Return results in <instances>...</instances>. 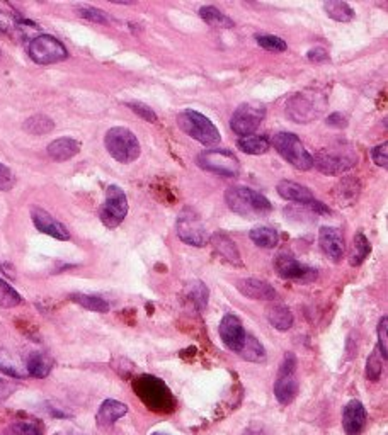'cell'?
I'll return each mask as SVG.
<instances>
[{
  "instance_id": "21",
  "label": "cell",
  "mask_w": 388,
  "mask_h": 435,
  "mask_svg": "<svg viewBox=\"0 0 388 435\" xmlns=\"http://www.w3.org/2000/svg\"><path fill=\"white\" fill-rule=\"evenodd\" d=\"M274 395L281 405H290L295 400L298 395V381L295 378V372H291V374L279 372L274 384Z\"/></svg>"
},
{
  "instance_id": "27",
  "label": "cell",
  "mask_w": 388,
  "mask_h": 435,
  "mask_svg": "<svg viewBox=\"0 0 388 435\" xmlns=\"http://www.w3.org/2000/svg\"><path fill=\"white\" fill-rule=\"evenodd\" d=\"M267 321L279 331L290 330L293 326V313L284 305H271L267 308Z\"/></svg>"
},
{
  "instance_id": "6",
  "label": "cell",
  "mask_w": 388,
  "mask_h": 435,
  "mask_svg": "<svg viewBox=\"0 0 388 435\" xmlns=\"http://www.w3.org/2000/svg\"><path fill=\"white\" fill-rule=\"evenodd\" d=\"M198 165L205 171L217 173L222 177H237L241 172V161L235 153L225 148H213L206 150L198 157Z\"/></svg>"
},
{
  "instance_id": "17",
  "label": "cell",
  "mask_w": 388,
  "mask_h": 435,
  "mask_svg": "<svg viewBox=\"0 0 388 435\" xmlns=\"http://www.w3.org/2000/svg\"><path fill=\"white\" fill-rule=\"evenodd\" d=\"M237 289L249 300H259V301H272L276 300L278 293L272 288L271 284H267L266 281L255 279V277H249V279L238 281Z\"/></svg>"
},
{
  "instance_id": "26",
  "label": "cell",
  "mask_w": 388,
  "mask_h": 435,
  "mask_svg": "<svg viewBox=\"0 0 388 435\" xmlns=\"http://www.w3.org/2000/svg\"><path fill=\"white\" fill-rule=\"evenodd\" d=\"M0 371L16 379H23L28 376L26 366H23L20 360L6 349H0Z\"/></svg>"
},
{
  "instance_id": "20",
  "label": "cell",
  "mask_w": 388,
  "mask_h": 435,
  "mask_svg": "<svg viewBox=\"0 0 388 435\" xmlns=\"http://www.w3.org/2000/svg\"><path fill=\"white\" fill-rule=\"evenodd\" d=\"M126 413L128 407L125 403L116 400H106L97 412V425L101 427V429H107V427L116 424L119 418L125 417Z\"/></svg>"
},
{
  "instance_id": "36",
  "label": "cell",
  "mask_w": 388,
  "mask_h": 435,
  "mask_svg": "<svg viewBox=\"0 0 388 435\" xmlns=\"http://www.w3.org/2000/svg\"><path fill=\"white\" fill-rule=\"evenodd\" d=\"M23 298L4 279H0V308H16L20 305Z\"/></svg>"
},
{
  "instance_id": "11",
  "label": "cell",
  "mask_w": 388,
  "mask_h": 435,
  "mask_svg": "<svg viewBox=\"0 0 388 435\" xmlns=\"http://www.w3.org/2000/svg\"><path fill=\"white\" fill-rule=\"evenodd\" d=\"M354 165H356V157L346 152L320 150L313 157V167H317L322 173H327V176L348 172Z\"/></svg>"
},
{
  "instance_id": "24",
  "label": "cell",
  "mask_w": 388,
  "mask_h": 435,
  "mask_svg": "<svg viewBox=\"0 0 388 435\" xmlns=\"http://www.w3.org/2000/svg\"><path fill=\"white\" fill-rule=\"evenodd\" d=\"M288 113L295 121L307 123L310 119L317 118V114L313 113V104L310 99L303 97V95H295L291 99L290 104H288Z\"/></svg>"
},
{
  "instance_id": "33",
  "label": "cell",
  "mask_w": 388,
  "mask_h": 435,
  "mask_svg": "<svg viewBox=\"0 0 388 435\" xmlns=\"http://www.w3.org/2000/svg\"><path fill=\"white\" fill-rule=\"evenodd\" d=\"M250 240L261 248H274L279 242L278 231L272 230L269 226H257L250 231Z\"/></svg>"
},
{
  "instance_id": "34",
  "label": "cell",
  "mask_w": 388,
  "mask_h": 435,
  "mask_svg": "<svg viewBox=\"0 0 388 435\" xmlns=\"http://www.w3.org/2000/svg\"><path fill=\"white\" fill-rule=\"evenodd\" d=\"M238 354H241V357L249 360V362H262L266 359V350H264L262 343L253 337V335H247L245 343H243L242 350Z\"/></svg>"
},
{
  "instance_id": "42",
  "label": "cell",
  "mask_w": 388,
  "mask_h": 435,
  "mask_svg": "<svg viewBox=\"0 0 388 435\" xmlns=\"http://www.w3.org/2000/svg\"><path fill=\"white\" fill-rule=\"evenodd\" d=\"M388 318L382 317V320L378 323V352L382 354L383 359L388 357Z\"/></svg>"
},
{
  "instance_id": "37",
  "label": "cell",
  "mask_w": 388,
  "mask_h": 435,
  "mask_svg": "<svg viewBox=\"0 0 388 435\" xmlns=\"http://www.w3.org/2000/svg\"><path fill=\"white\" fill-rule=\"evenodd\" d=\"M188 296L191 300V303L196 306L198 312L206 308V303H208V289L203 283H191L188 289Z\"/></svg>"
},
{
  "instance_id": "3",
  "label": "cell",
  "mask_w": 388,
  "mask_h": 435,
  "mask_svg": "<svg viewBox=\"0 0 388 435\" xmlns=\"http://www.w3.org/2000/svg\"><path fill=\"white\" fill-rule=\"evenodd\" d=\"M177 124L186 135L191 136L193 140L200 142L206 147H213V145L220 143V131L214 124L206 118L205 114L198 113V111L186 109L177 116Z\"/></svg>"
},
{
  "instance_id": "38",
  "label": "cell",
  "mask_w": 388,
  "mask_h": 435,
  "mask_svg": "<svg viewBox=\"0 0 388 435\" xmlns=\"http://www.w3.org/2000/svg\"><path fill=\"white\" fill-rule=\"evenodd\" d=\"M382 355H380L378 349L373 350L370 354L368 360H366V378H368L370 381H378L380 378H382V371H383V364H382Z\"/></svg>"
},
{
  "instance_id": "15",
  "label": "cell",
  "mask_w": 388,
  "mask_h": 435,
  "mask_svg": "<svg viewBox=\"0 0 388 435\" xmlns=\"http://www.w3.org/2000/svg\"><path fill=\"white\" fill-rule=\"evenodd\" d=\"M274 269L279 276L284 279H305V277H310L312 269L307 267L300 262L298 259H295L288 252H281L274 259Z\"/></svg>"
},
{
  "instance_id": "48",
  "label": "cell",
  "mask_w": 388,
  "mask_h": 435,
  "mask_svg": "<svg viewBox=\"0 0 388 435\" xmlns=\"http://www.w3.org/2000/svg\"><path fill=\"white\" fill-rule=\"evenodd\" d=\"M308 60H310V61H327L329 55H327V51H325V49L315 48V49H312V51H308Z\"/></svg>"
},
{
  "instance_id": "1",
  "label": "cell",
  "mask_w": 388,
  "mask_h": 435,
  "mask_svg": "<svg viewBox=\"0 0 388 435\" xmlns=\"http://www.w3.org/2000/svg\"><path fill=\"white\" fill-rule=\"evenodd\" d=\"M225 201L230 211H234L235 214L242 218L264 216V214L272 211V206L267 201V197H264L257 190L245 188V185H232V188L226 189Z\"/></svg>"
},
{
  "instance_id": "41",
  "label": "cell",
  "mask_w": 388,
  "mask_h": 435,
  "mask_svg": "<svg viewBox=\"0 0 388 435\" xmlns=\"http://www.w3.org/2000/svg\"><path fill=\"white\" fill-rule=\"evenodd\" d=\"M77 12L80 18L92 20V23L97 24H107V16L101 9L92 6H77Z\"/></svg>"
},
{
  "instance_id": "45",
  "label": "cell",
  "mask_w": 388,
  "mask_h": 435,
  "mask_svg": "<svg viewBox=\"0 0 388 435\" xmlns=\"http://www.w3.org/2000/svg\"><path fill=\"white\" fill-rule=\"evenodd\" d=\"M387 148H388V145L382 143L380 147H375L373 150H371V159H373V161L378 165V167L387 169V164H388Z\"/></svg>"
},
{
  "instance_id": "25",
  "label": "cell",
  "mask_w": 388,
  "mask_h": 435,
  "mask_svg": "<svg viewBox=\"0 0 388 435\" xmlns=\"http://www.w3.org/2000/svg\"><path fill=\"white\" fill-rule=\"evenodd\" d=\"M237 147L247 155H264L271 148V140L264 135L243 136L237 142Z\"/></svg>"
},
{
  "instance_id": "12",
  "label": "cell",
  "mask_w": 388,
  "mask_h": 435,
  "mask_svg": "<svg viewBox=\"0 0 388 435\" xmlns=\"http://www.w3.org/2000/svg\"><path fill=\"white\" fill-rule=\"evenodd\" d=\"M218 331H220V338L222 342L225 343L226 349L237 352V354L242 350L243 343H245L247 333L245 330H243L241 318H238L237 314L234 313L225 314V317L222 318Z\"/></svg>"
},
{
  "instance_id": "7",
  "label": "cell",
  "mask_w": 388,
  "mask_h": 435,
  "mask_svg": "<svg viewBox=\"0 0 388 435\" xmlns=\"http://www.w3.org/2000/svg\"><path fill=\"white\" fill-rule=\"evenodd\" d=\"M177 237L191 247H205L208 243L210 235L203 225V219L191 208L183 209L176 223Z\"/></svg>"
},
{
  "instance_id": "35",
  "label": "cell",
  "mask_w": 388,
  "mask_h": 435,
  "mask_svg": "<svg viewBox=\"0 0 388 435\" xmlns=\"http://www.w3.org/2000/svg\"><path fill=\"white\" fill-rule=\"evenodd\" d=\"M370 252H371L370 240L359 231V233H356V237H354L353 254H351V265H354V267H356V265H361L366 260V257L370 255Z\"/></svg>"
},
{
  "instance_id": "18",
  "label": "cell",
  "mask_w": 388,
  "mask_h": 435,
  "mask_svg": "<svg viewBox=\"0 0 388 435\" xmlns=\"http://www.w3.org/2000/svg\"><path fill=\"white\" fill-rule=\"evenodd\" d=\"M210 240H212L214 252H217L225 262L232 264L235 267H242L241 252H238L237 245H235V242L229 237V235L224 233V231H217Z\"/></svg>"
},
{
  "instance_id": "43",
  "label": "cell",
  "mask_w": 388,
  "mask_h": 435,
  "mask_svg": "<svg viewBox=\"0 0 388 435\" xmlns=\"http://www.w3.org/2000/svg\"><path fill=\"white\" fill-rule=\"evenodd\" d=\"M126 106L130 107V109L133 111L135 114H138L140 118L145 119V121L157 123V114L154 113V109H152V107H148L147 104H143V102H128Z\"/></svg>"
},
{
  "instance_id": "4",
  "label": "cell",
  "mask_w": 388,
  "mask_h": 435,
  "mask_svg": "<svg viewBox=\"0 0 388 435\" xmlns=\"http://www.w3.org/2000/svg\"><path fill=\"white\" fill-rule=\"evenodd\" d=\"M135 391L142 398L143 403L155 412H171L176 407L171 391L162 381L154 376H142L135 383Z\"/></svg>"
},
{
  "instance_id": "44",
  "label": "cell",
  "mask_w": 388,
  "mask_h": 435,
  "mask_svg": "<svg viewBox=\"0 0 388 435\" xmlns=\"http://www.w3.org/2000/svg\"><path fill=\"white\" fill-rule=\"evenodd\" d=\"M16 179H14V173L7 165L0 164V190H11L14 188Z\"/></svg>"
},
{
  "instance_id": "39",
  "label": "cell",
  "mask_w": 388,
  "mask_h": 435,
  "mask_svg": "<svg viewBox=\"0 0 388 435\" xmlns=\"http://www.w3.org/2000/svg\"><path fill=\"white\" fill-rule=\"evenodd\" d=\"M2 435H41V429L32 422H16L7 427Z\"/></svg>"
},
{
  "instance_id": "9",
  "label": "cell",
  "mask_w": 388,
  "mask_h": 435,
  "mask_svg": "<svg viewBox=\"0 0 388 435\" xmlns=\"http://www.w3.org/2000/svg\"><path fill=\"white\" fill-rule=\"evenodd\" d=\"M128 214V197L119 185H109L106 190V201L99 211L102 225L106 228H118Z\"/></svg>"
},
{
  "instance_id": "22",
  "label": "cell",
  "mask_w": 388,
  "mask_h": 435,
  "mask_svg": "<svg viewBox=\"0 0 388 435\" xmlns=\"http://www.w3.org/2000/svg\"><path fill=\"white\" fill-rule=\"evenodd\" d=\"M82 145L73 138H59L55 142L48 145V155L49 159L55 161H67L80 152Z\"/></svg>"
},
{
  "instance_id": "32",
  "label": "cell",
  "mask_w": 388,
  "mask_h": 435,
  "mask_svg": "<svg viewBox=\"0 0 388 435\" xmlns=\"http://www.w3.org/2000/svg\"><path fill=\"white\" fill-rule=\"evenodd\" d=\"M324 9L329 18L337 20V23H349L354 19V11L342 0H329L324 4Z\"/></svg>"
},
{
  "instance_id": "46",
  "label": "cell",
  "mask_w": 388,
  "mask_h": 435,
  "mask_svg": "<svg viewBox=\"0 0 388 435\" xmlns=\"http://www.w3.org/2000/svg\"><path fill=\"white\" fill-rule=\"evenodd\" d=\"M11 29H18V23H16V20L12 19L7 12L0 11V31L7 32V31H11Z\"/></svg>"
},
{
  "instance_id": "16",
  "label": "cell",
  "mask_w": 388,
  "mask_h": 435,
  "mask_svg": "<svg viewBox=\"0 0 388 435\" xmlns=\"http://www.w3.org/2000/svg\"><path fill=\"white\" fill-rule=\"evenodd\" d=\"M366 425V410L361 401H349L342 412V427L346 435H361Z\"/></svg>"
},
{
  "instance_id": "14",
  "label": "cell",
  "mask_w": 388,
  "mask_h": 435,
  "mask_svg": "<svg viewBox=\"0 0 388 435\" xmlns=\"http://www.w3.org/2000/svg\"><path fill=\"white\" fill-rule=\"evenodd\" d=\"M319 243L325 255L334 262H339L344 257V237L341 230L334 226H322L319 231Z\"/></svg>"
},
{
  "instance_id": "49",
  "label": "cell",
  "mask_w": 388,
  "mask_h": 435,
  "mask_svg": "<svg viewBox=\"0 0 388 435\" xmlns=\"http://www.w3.org/2000/svg\"><path fill=\"white\" fill-rule=\"evenodd\" d=\"M346 123H348V121H346V118L339 113L330 114L327 118V124H329V126H334V128H344Z\"/></svg>"
},
{
  "instance_id": "40",
  "label": "cell",
  "mask_w": 388,
  "mask_h": 435,
  "mask_svg": "<svg viewBox=\"0 0 388 435\" xmlns=\"http://www.w3.org/2000/svg\"><path fill=\"white\" fill-rule=\"evenodd\" d=\"M255 41H257L259 47H262L264 49H267V51H286V43L281 38H278V36H272V35H257L255 36Z\"/></svg>"
},
{
  "instance_id": "10",
  "label": "cell",
  "mask_w": 388,
  "mask_h": 435,
  "mask_svg": "<svg viewBox=\"0 0 388 435\" xmlns=\"http://www.w3.org/2000/svg\"><path fill=\"white\" fill-rule=\"evenodd\" d=\"M264 116H266V109L264 106L257 104V102H245V104L238 106L232 114L230 119V126L232 130L243 136L254 135V131L261 126Z\"/></svg>"
},
{
  "instance_id": "30",
  "label": "cell",
  "mask_w": 388,
  "mask_h": 435,
  "mask_svg": "<svg viewBox=\"0 0 388 435\" xmlns=\"http://www.w3.org/2000/svg\"><path fill=\"white\" fill-rule=\"evenodd\" d=\"M53 128H55L53 119L44 114H35V116H31L30 119L24 121V131L30 133V135L32 136L48 135V133L53 131Z\"/></svg>"
},
{
  "instance_id": "31",
  "label": "cell",
  "mask_w": 388,
  "mask_h": 435,
  "mask_svg": "<svg viewBox=\"0 0 388 435\" xmlns=\"http://www.w3.org/2000/svg\"><path fill=\"white\" fill-rule=\"evenodd\" d=\"M200 16H201V19H203L206 24H210V26H213V27L229 29V27H234L235 26V23L229 18V16H225L224 12L218 11L217 7H213V6L201 7Z\"/></svg>"
},
{
  "instance_id": "47",
  "label": "cell",
  "mask_w": 388,
  "mask_h": 435,
  "mask_svg": "<svg viewBox=\"0 0 388 435\" xmlns=\"http://www.w3.org/2000/svg\"><path fill=\"white\" fill-rule=\"evenodd\" d=\"M14 391H16V386L11 383V381L0 378V401L7 400V398H9Z\"/></svg>"
},
{
  "instance_id": "5",
  "label": "cell",
  "mask_w": 388,
  "mask_h": 435,
  "mask_svg": "<svg viewBox=\"0 0 388 435\" xmlns=\"http://www.w3.org/2000/svg\"><path fill=\"white\" fill-rule=\"evenodd\" d=\"M271 145L288 164H291L293 167L298 169V171L305 172L310 171L313 167V157L307 152V148L300 142L298 136L293 135V133H278V135L272 138Z\"/></svg>"
},
{
  "instance_id": "2",
  "label": "cell",
  "mask_w": 388,
  "mask_h": 435,
  "mask_svg": "<svg viewBox=\"0 0 388 435\" xmlns=\"http://www.w3.org/2000/svg\"><path fill=\"white\" fill-rule=\"evenodd\" d=\"M104 145L107 153L119 164H131L142 153V147L135 133L123 126L111 128L104 136Z\"/></svg>"
},
{
  "instance_id": "8",
  "label": "cell",
  "mask_w": 388,
  "mask_h": 435,
  "mask_svg": "<svg viewBox=\"0 0 388 435\" xmlns=\"http://www.w3.org/2000/svg\"><path fill=\"white\" fill-rule=\"evenodd\" d=\"M31 60L38 65H51L59 63L68 58L67 48L61 44V41L49 35H40L31 39L30 47H28Z\"/></svg>"
},
{
  "instance_id": "19",
  "label": "cell",
  "mask_w": 388,
  "mask_h": 435,
  "mask_svg": "<svg viewBox=\"0 0 388 435\" xmlns=\"http://www.w3.org/2000/svg\"><path fill=\"white\" fill-rule=\"evenodd\" d=\"M276 190H278V194L283 199L298 202V204H312V202L315 201L312 190L308 188H305V185L298 184V182L281 180L278 184V188H276Z\"/></svg>"
},
{
  "instance_id": "23",
  "label": "cell",
  "mask_w": 388,
  "mask_h": 435,
  "mask_svg": "<svg viewBox=\"0 0 388 435\" xmlns=\"http://www.w3.org/2000/svg\"><path fill=\"white\" fill-rule=\"evenodd\" d=\"M51 369L53 359L47 354H41V352H35V354H31L26 360L28 376H32V378H47Z\"/></svg>"
},
{
  "instance_id": "28",
  "label": "cell",
  "mask_w": 388,
  "mask_h": 435,
  "mask_svg": "<svg viewBox=\"0 0 388 435\" xmlns=\"http://www.w3.org/2000/svg\"><path fill=\"white\" fill-rule=\"evenodd\" d=\"M359 182L354 177H348V179H342L339 185L336 188V199L342 202V206H351L356 202L359 196Z\"/></svg>"
},
{
  "instance_id": "13",
  "label": "cell",
  "mask_w": 388,
  "mask_h": 435,
  "mask_svg": "<svg viewBox=\"0 0 388 435\" xmlns=\"http://www.w3.org/2000/svg\"><path fill=\"white\" fill-rule=\"evenodd\" d=\"M31 218L35 226L38 228L41 233L49 235V237L56 238V240H68L70 233L68 230L65 228V225H61L56 218H53L48 211L41 209V208H32L31 209Z\"/></svg>"
},
{
  "instance_id": "50",
  "label": "cell",
  "mask_w": 388,
  "mask_h": 435,
  "mask_svg": "<svg viewBox=\"0 0 388 435\" xmlns=\"http://www.w3.org/2000/svg\"><path fill=\"white\" fill-rule=\"evenodd\" d=\"M152 435H165V434H159V432H157V434H152Z\"/></svg>"
},
{
  "instance_id": "29",
  "label": "cell",
  "mask_w": 388,
  "mask_h": 435,
  "mask_svg": "<svg viewBox=\"0 0 388 435\" xmlns=\"http://www.w3.org/2000/svg\"><path fill=\"white\" fill-rule=\"evenodd\" d=\"M70 300L73 303L80 305L82 308L89 310V312H96V313H107L109 312V303L102 298L92 296V294H84V293H73L70 294Z\"/></svg>"
}]
</instances>
